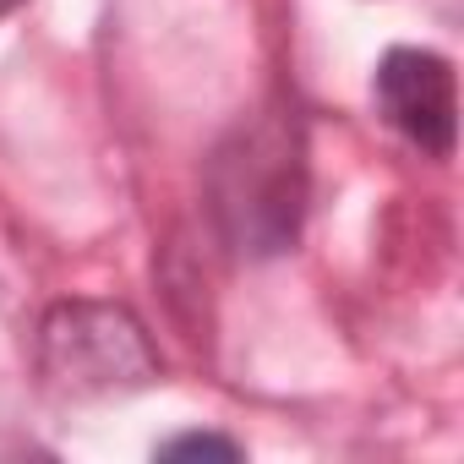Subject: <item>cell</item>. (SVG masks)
I'll use <instances>...</instances> for the list:
<instances>
[{"mask_svg": "<svg viewBox=\"0 0 464 464\" xmlns=\"http://www.w3.org/2000/svg\"><path fill=\"white\" fill-rule=\"evenodd\" d=\"M301 142L285 121H257L229 137L213 164V208L229 229V241L252 257L285 252L301 224Z\"/></svg>", "mask_w": 464, "mask_h": 464, "instance_id": "obj_1", "label": "cell"}, {"mask_svg": "<svg viewBox=\"0 0 464 464\" xmlns=\"http://www.w3.org/2000/svg\"><path fill=\"white\" fill-rule=\"evenodd\" d=\"M39 372L61 399H115L159 382L164 361L126 306L61 301L39 323Z\"/></svg>", "mask_w": 464, "mask_h": 464, "instance_id": "obj_2", "label": "cell"}, {"mask_svg": "<svg viewBox=\"0 0 464 464\" xmlns=\"http://www.w3.org/2000/svg\"><path fill=\"white\" fill-rule=\"evenodd\" d=\"M372 99L382 110V121L410 137L420 153L448 159L453 153V131H459V99H453V66L431 50H388L377 61L372 77Z\"/></svg>", "mask_w": 464, "mask_h": 464, "instance_id": "obj_3", "label": "cell"}, {"mask_svg": "<svg viewBox=\"0 0 464 464\" xmlns=\"http://www.w3.org/2000/svg\"><path fill=\"white\" fill-rule=\"evenodd\" d=\"M197 453H213V459H241V442L213 437V431H186V437H169V442L159 448V459H197Z\"/></svg>", "mask_w": 464, "mask_h": 464, "instance_id": "obj_4", "label": "cell"}, {"mask_svg": "<svg viewBox=\"0 0 464 464\" xmlns=\"http://www.w3.org/2000/svg\"><path fill=\"white\" fill-rule=\"evenodd\" d=\"M17 6H28V0H0V17H12Z\"/></svg>", "mask_w": 464, "mask_h": 464, "instance_id": "obj_5", "label": "cell"}]
</instances>
